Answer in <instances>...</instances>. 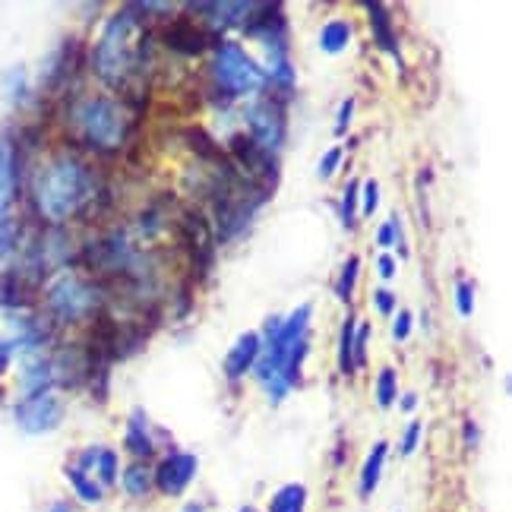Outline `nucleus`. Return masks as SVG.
Instances as JSON below:
<instances>
[{"mask_svg": "<svg viewBox=\"0 0 512 512\" xmlns=\"http://www.w3.org/2000/svg\"><path fill=\"white\" fill-rule=\"evenodd\" d=\"M310 320H313V307L301 304L294 307L288 317H272L263 326V348H260V361H256L253 373L256 383L263 386L266 396L279 405L288 399V392L294 386H301V367L310 351Z\"/></svg>", "mask_w": 512, "mask_h": 512, "instance_id": "f257e3e1", "label": "nucleus"}, {"mask_svg": "<svg viewBox=\"0 0 512 512\" xmlns=\"http://www.w3.org/2000/svg\"><path fill=\"white\" fill-rule=\"evenodd\" d=\"M143 64H149V35L136 10L124 7L108 16L92 54V67L108 89H127L143 73Z\"/></svg>", "mask_w": 512, "mask_h": 512, "instance_id": "f03ea898", "label": "nucleus"}, {"mask_svg": "<svg viewBox=\"0 0 512 512\" xmlns=\"http://www.w3.org/2000/svg\"><path fill=\"white\" fill-rule=\"evenodd\" d=\"M32 196L42 219L61 225L95 200V174L86 162L73 159V155H61V159L38 168L32 181Z\"/></svg>", "mask_w": 512, "mask_h": 512, "instance_id": "7ed1b4c3", "label": "nucleus"}, {"mask_svg": "<svg viewBox=\"0 0 512 512\" xmlns=\"http://www.w3.org/2000/svg\"><path fill=\"white\" fill-rule=\"evenodd\" d=\"M73 124L86 140V146H92L95 152L121 149L130 133L127 111L117 105L114 98H105V95H92V98H83V102H76Z\"/></svg>", "mask_w": 512, "mask_h": 512, "instance_id": "20e7f679", "label": "nucleus"}, {"mask_svg": "<svg viewBox=\"0 0 512 512\" xmlns=\"http://www.w3.org/2000/svg\"><path fill=\"white\" fill-rule=\"evenodd\" d=\"M212 76L228 98H256L266 92V73L260 61L250 57L238 42H215Z\"/></svg>", "mask_w": 512, "mask_h": 512, "instance_id": "39448f33", "label": "nucleus"}, {"mask_svg": "<svg viewBox=\"0 0 512 512\" xmlns=\"http://www.w3.org/2000/svg\"><path fill=\"white\" fill-rule=\"evenodd\" d=\"M45 304L54 323H83L98 317L105 304V291L95 282H86L76 272H61L45 291Z\"/></svg>", "mask_w": 512, "mask_h": 512, "instance_id": "423d86ee", "label": "nucleus"}, {"mask_svg": "<svg viewBox=\"0 0 512 512\" xmlns=\"http://www.w3.org/2000/svg\"><path fill=\"white\" fill-rule=\"evenodd\" d=\"M244 121L250 130V140L266 149V152H279L285 146V136H288V117H285V102H279L275 95L263 92L247 102L244 108Z\"/></svg>", "mask_w": 512, "mask_h": 512, "instance_id": "0eeeda50", "label": "nucleus"}, {"mask_svg": "<svg viewBox=\"0 0 512 512\" xmlns=\"http://www.w3.org/2000/svg\"><path fill=\"white\" fill-rule=\"evenodd\" d=\"M64 411H67V405L61 396H54V392H38V396H23L16 402L13 418H16L19 430L38 437V433H51L61 427Z\"/></svg>", "mask_w": 512, "mask_h": 512, "instance_id": "6e6552de", "label": "nucleus"}, {"mask_svg": "<svg viewBox=\"0 0 512 512\" xmlns=\"http://www.w3.org/2000/svg\"><path fill=\"white\" fill-rule=\"evenodd\" d=\"M196 468H200V459H196L193 452H168L159 462V468L152 471V481L165 497H181L193 484Z\"/></svg>", "mask_w": 512, "mask_h": 512, "instance_id": "1a4fd4ad", "label": "nucleus"}, {"mask_svg": "<svg viewBox=\"0 0 512 512\" xmlns=\"http://www.w3.org/2000/svg\"><path fill=\"white\" fill-rule=\"evenodd\" d=\"M263 4H190V13H206L203 23L215 32V29H244L250 19L260 13Z\"/></svg>", "mask_w": 512, "mask_h": 512, "instance_id": "9d476101", "label": "nucleus"}, {"mask_svg": "<svg viewBox=\"0 0 512 512\" xmlns=\"http://www.w3.org/2000/svg\"><path fill=\"white\" fill-rule=\"evenodd\" d=\"M260 348H263L260 332H244V336L231 345L228 358H225V377L231 383H238L247 377V373H253L256 361H260Z\"/></svg>", "mask_w": 512, "mask_h": 512, "instance_id": "9b49d317", "label": "nucleus"}, {"mask_svg": "<svg viewBox=\"0 0 512 512\" xmlns=\"http://www.w3.org/2000/svg\"><path fill=\"white\" fill-rule=\"evenodd\" d=\"M209 38H212V32L193 26V19H187V16L174 19V23L165 29V45L177 54H200L212 45Z\"/></svg>", "mask_w": 512, "mask_h": 512, "instance_id": "f8f14e48", "label": "nucleus"}, {"mask_svg": "<svg viewBox=\"0 0 512 512\" xmlns=\"http://www.w3.org/2000/svg\"><path fill=\"white\" fill-rule=\"evenodd\" d=\"M51 386H54L51 358H45L42 351H38V354H26V358H23V370H19V389H23V396L51 392Z\"/></svg>", "mask_w": 512, "mask_h": 512, "instance_id": "ddd939ff", "label": "nucleus"}, {"mask_svg": "<svg viewBox=\"0 0 512 512\" xmlns=\"http://www.w3.org/2000/svg\"><path fill=\"white\" fill-rule=\"evenodd\" d=\"M124 446L136 462H146L155 456V440L149 430V418L143 408H133L127 418V433H124Z\"/></svg>", "mask_w": 512, "mask_h": 512, "instance_id": "4468645a", "label": "nucleus"}, {"mask_svg": "<svg viewBox=\"0 0 512 512\" xmlns=\"http://www.w3.org/2000/svg\"><path fill=\"white\" fill-rule=\"evenodd\" d=\"M367 19H370V32L373 42H377L386 54L399 57V35H396V23L383 4H367Z\"/></svg>", "mask_w": 512, "mask_h": 512, "instance_id": "2eb2a0df", "label": "nucleus"}, {"mask_svg": "<svg viewBox=\"0 0 512 512\" xmlns=\"http://www.w3.org/2000/svg\"><path fill=\"white\" fill-rule=\"evenodd\" d=\"M386 456H389V443L380 440L373 443V449L367 452V459L361 465V497H370L373 490L380 487V478H383V465H386Z\"/></svg>", "mask_w": 512, "mask_h": 512, "instance_id": "dca6fc26", "label": "nucleus"}, {"mask_svg": "<svg viewBox=\"0 0 512 512\" xmlns=\"http://www.w3.org/2000/svg\"><path fill=\"white\" fill-rule=\"evenodd\" d=\"M16 190V152L10 143L0 140V222L7 219V206Z\"/></svg>", "mask_w": 512, "mask_h": 512, "instance_id": "f3484780", "label": "nucleus"}, {"mask_svg": "<svg viewBox=\"0 0 512 512\" xmlns=\"http://www.w3.org/2000/svg\"><path fill=\"white\" fill-rule=\"evenodd\" d=\"M121 484H124V490H127V497H133V500H146L149 494H152V487H155V481H152V468L146 465V462H133L124 475H121Z\"/></svg>", "mask_w": 512, "mask_h": 512, "instance_id": "a211bd4d", "label": "nucleus"}, {"mask_svg": "<svg viewBox=\"0 0 512 512\" xmlns=\"http://www.w3.org/2000/svg\"><path fill=\"white\" fill-rule=\"evenodd\" d=\"M351 45V23L348 19H329L320 29V51L326 54H342Z\"/></svg>", "mask_w": 512, "mask_h": 512, "instance_id": "6ab92c4d", "label": "nucleus"}, {"mask_svg": "<svg viewBox=\"0 0 512 512\" xmlns=\"http://www.w3.org/2000/svg\"><path fill=\"white\" fill-rule=\"evenodd\" d=\"M307 509V487L304 484H282L269 497V512H304Z\"/></svg>", "mask_w": 512, "mask_h": 512, "instance_id": "aec40b11", "label": "nucleus"}, {"mask_svg": "<svg viewBox=\"0 0 512 512\" xmlns=\"http://www.w3.org/2000/svg\"><path fill=\"white\" fill-rule=\"evenodd\" d=\"M117 475H121V459H117V452L108 449V446H98V456H95V465H92V478L98 481V487L108 490L117 484Z\"/></svg>", "mask_w": 512, "mask_h": 512, "instance_id": "412c9836", "label": "nucleus"}, {"mask_svg": "<svg viewBox=\"0 0 512 512\" xmlns=\"http://www.w3.org/2000/svg\"><path fill=\"white\" fill-rule=\"evenodd\" d=\"M64 475H67V481H70V484H73V490H76V497H80L83 503L95 506V503H102V500H105V490L98 487V481H95V478H89L86 471L67 465Z\"/></svg>", "mask_w": 512, "mask_h": 512, "instance_id": "4be33fe9", "label": "nucleus"}, {"mask_svg": "<svg viewBox=\"0 0 512 512\" xmlns=\"http://www.w3.org/2000/svg\"><path fill=\"white\" fill-rule=\"evenodd\" d=\"M354 329H358V320L345 317L342 336H339V373L342 377H354Z\"/></svg>", "mask_w": 512, "mask_h": 512, "instance_id": "5701e85b", "label": "nucleus"}, {"mask_svg": "<svg viewBox=\"0 0 512 512\" xmlns=\"http://www.w3.org/2000/svg\"><path fill=\"white\" fill-rule=\"evenodd\" d=\"M358 193H361V181H351L342 193V200H339V219L342 225L351 231L354 225H358V212H361V203H358Z\"/></svg>", "mask_w": 512, "mask_h": 512, "instance_id": "b1692460", "label": "nucleus"}, {"mask_svg": "<svg viewBox=\"0 0 512 512\" xmlns=\"http://www.w3.org/2000/svg\"><path fill=\"white\" fill-rule=\"evenodd\" d=\"M358 275H361V256H348L342 272H339V282H336L339 301H351L354 298V288H358Z\"/></svg>", "mask_w": 512, "mask_h": 512, "instance_id": "393cba45", "label": "nucleus"}, {"mask_svg": "<svg viewBox=\"0 0 512 512\" xmlns=\"http://www.w3.org/2000/svg\"><path fill=\"white\" fill-rule=\"evenodd\" d=\"M399 399V373L392 367H383L377 373V405L380 408H392Z\"/></svg>", "mask_w": 512, "mask_h": 512, "instance_id": "a878e982", "label": "nucleus"}, {"mask_svg": "<svg viewBox=\"0 0 512 512\" xmlns=\"http://www.w3.org/2000/svg\"><path fill=\"white\" fill-rule=\"evenodd\" d=\"M4 86H7V95L13 98V102H26V95H29V76H26L23 67H13L4 76Z\"/></svg>", "mask_w": 512, "mask_h": 512, "instance_id": "bb28decb", "label": "nucleus"}, {"mask_svg": "<svg viewBox=\"0 0 512 512\" xmlns=\"http://www.w3.org/2000/svg\"><path fill=\"white\" fill-rule=\"evenodd\" d=\"M358 203H361V215H367V219H370L373 212L380 209V184L373 181V177H370V181H364V184H361Z\"/></svg>", "mask_w": 512, "mask_h": 512, "instance_id": "cd10ccee", "label": "nucleus"}, {"mask_svg": "<svg viewBox=\"0 0 512 512\" xmlns=\"http://www.w3.org/2000/svg\"><path fill=\"white\" fill-rule=\"evenodd\" d=\"M345 162V149L342 146H336V149H329L323 159H320V165H317V174H320V181H332L336 177V171H339V165Z\"/></svg>", "mask_w": 512, "mask_h": 512, "instance_id": "c85d7f7f", "label": "nucleus"}, {"mask_svg": "<svg viewBox=\"0 0 512 512\" xmlns=\"http://www.w3.org/2000/svg\"><path fill=\"white\" fill-rule=\"evenodd\" d=\"M456 310H459V317H471V313H475V285H468V282L456 285Z\"/></svg>", "mask_w": 512, "mask_h": 512, "instance_id": "c756f323", "label": "nucleus"}, {"mask_svg": "<svg viewBox=\"0 0 512 512\" xmlns=\"http://www.w3.org/2000/svg\"><path fill=\"white\" fill-rule=\"evenodd\" d=\"M370 336H373L370 326H358V329H354V370L367 364V342H370Z\"/></svg>", "mask_w": 512, "mask_h": 512, "instance_id": "7c9ffc66", "label": "nucleus"}, {"mask_svg": "<svg viewBox=\"0 0 512 512\" xmlns=\"http://www.w3.org/2000/svg\"><path fill=\"white\" fill-rule=\"evenodd\" d=\"M421 437H424V424L421 421H411L402 433V456H411L418 446H421Z\"/></svg>", "mask_w": 512, "mask_h": 512, "instance_id": "2f4dec72", "label": "nucleus"}, {"mask_svg": "<svg viewBox=\"0 0 512 512\" xmlns=\"http://www.w3.org/2000/svg\"><path fill=\"white\" fill-rule=\"evenodd\" d=\"M392 317H396V320H392V339H396V342H405V339L411 336V326H415V317H411L408 310H396Z\"/></svg>", "mask_w": 512, "mask_h": 512, "instance_id": "473e14b6", "label": "nucleus"}, {"mask_svg": "<svg viewBox=\"0 0 512 512\" xmlns=\"http://www.w3.org/2000/svg\"><path fill=\"white\" fill-rule=\"evenodd\" d=\"M373 304H377V310L383 313V317H392V313H396V294H392L389 288L373 291Z\"/></svg>", "mask_w": 512, "mask_h": 512, "instance_id": "72a5a7b5", "label": "nucleus"}, {"mask_svg": "<svg viewBox=\"0 0 512 512\" xmlns=\"http://www.w3.org/2000/svg\"><path fill=\"white\" fill-rule=\"evenodd\" d=\"M351 114H354V98H345L342 108H339V117H336V136H345L348 127H351Z\"/></svg>", "mask_w": 512, "mask_h": 512, "instance_id": "f704fd0d", "label": "nucleus"}, {"mask_svg": "<svg viewBox=\"0 0 512 512\" xmlns=\"http://www.w3.org/2000/svg\"><path fill=\"white\" fill-rule=\"evenodd\" d=\"M377 244L383 247V250H389V247H396V215L386 222V225H380V231H377Z\"/></svg>", "mask_w": 512, "mask_h": 512, "instance_id": "c9c22d12", "label": "nucleus"}, {"mask_svg": "<svg viewBox=\"0 0 512 512\" xmlns=\"http://www.w3.org/2000/svg\"><path fill=\"white\" fill-rule=\"evenodd\" d=\"M377 269H380V279H396V272H399V263H396V256H389V253H383L380 256V263H377Z\"/></svg>", "mask_w": 512, "mask_h": 512, "instance_id": "e433bc0d", "label": "nucleus"}, {"mask_svg": "<svg viewBox=\"0 0 512 512\" xmlns=\"http://www.w3.org/2000/svg\"><path fill=\"white\" fill-rule=\"evenodd\" d=\"M10 244H13V234H10V225L4 219L0 222V266H4V256L10 253Z\"/></svg>", "mask_w": 512, "mask_h": 512, "instance_id": "4c0bfd02", "label": "nucleus"}, {"mask_svg": "<svg viewBox=\"0 0 512 512\" xmlns=\"http://www.w3.org/2000/svg\"><path fill=\"white\" fill-rule=\"evenodd\" d=\"M10 358H13V348H10V342L7 339H0V377L7 373V367H10Z\"/></svg>", "mask_w": 512, "mask_h": 512, "instance_id": "58836bf2", "label": "nucleus"}, {"mask_svg": "<svg viewBox=\"0 0 512 512\" xmlns=\"http://www.w3.org/2000/svg\"><path fill=\"white\" fill-rule=\"evenodd\" d=\"M402 408H405V411H415V408H418V396H415V392H405Z\"/></svg>", "mask_w": 512, "mask_h": 512, "instance_id": "ea45409f", "label": "nucleus"}, {"mask_svg": "<svg viewBox=\"0 0 512 512\" xmlns=\"http://www.w3.org/2000/svg\"><path fill=\"white\" fill-rule=\"evenodd\" d=\"M48 512H73V509H70V503H67V500H57V503H51V506H48Z\"/></svg>", "mask_w": 512, "mask_h": 512, "instance_id": "a19ab883", "label": "nucleus"}, {"mask_svg": "<svg viewBox=\"0 0 512 512\" xmlns=\"http://www.w3.org/2000/svg\"><path fill=\"white\" fill-rule=\"evenodd\" d=\"M181 512H206V506H203V503H196V500H193V503H187V506H184Z\"/></svg>", "mask_w": 512, "mask_h": 512, "instance_id": "79ce46f5", "label": "nucleus"}, {"mask_svg": "<svg viewBox=\"0 0 512 512\" xmlns=\"http://www.w3.org/2000/svg\"><path fill=\"white\" fill-rule=\"evenodd\" d=\"M238 512H256L253 506H244V509H238Z\"/></svg>", "mask_w": 512, "mask_h": 512, "instance_id": "37998d69", "label": "nucleus"}]
</instances>
